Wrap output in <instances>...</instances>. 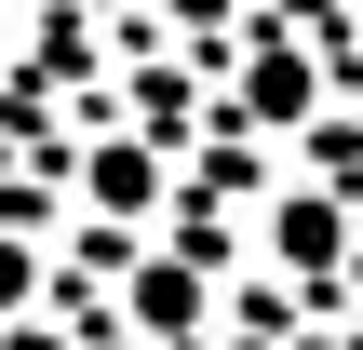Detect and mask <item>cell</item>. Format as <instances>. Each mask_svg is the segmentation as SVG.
I'll return each mask as SVG.
<instances>
[{
  "instance_id": "cell-4",
  "label": "cell",
  "mask_w": 363,
  "mask_h": 350,
  "mask_svg": "<svg viewBox=\"0 0 363 350\" xmlns=\"http://www.w3.org/2000/svg\"><path fill=\"white\" fill-rule=\"evenodd\" d=\"M229 121H242V135H310V121H323V54H310L296 27H256L242 67H229Z\"/></svg>"
},
{
  "instance_id": "cell-1",
  "label": "cell",
  "mask_w": 363,
  "mask_h": 350,
  "mask_svg": "<svg viewBox=\"0 0 363 350\" xmlns=\"http://www.w3.org/2000/svg\"><path fill=\"white\" fill-rule=\"evenodd\" d=\"M256 256H269V283L283 297H350V270H363V216H350V189H269L256 202Z\"/></svg>"
},
{
  "instance_id": "cell-5",
  "label": "cell",
  "mask_w": 363,
  "mask_h": 350,
  "mask_svg": "<svg viewBox=\"0 0 363 350\" xmlns=\"http://www.w3.org/2000/svg\"><path fill=\"white\" fill-rule=\"evenodd\" d=\"M40 297H54V256L27 216H0V324H40Z\"/></svg>"
},
{
  "instance_id": "cell-3",
  "label": "cell",
  "mask_w": 363,
  "mask_h": 350,
  "mask_svg": "<svg viewBox=\"0 0 363 350\" xmlns=\"http://www.w3.org/2000/svg\"><path fill=\"white\" fill-rule=\"evenodd\" d=\"M121 337H135V350H202V337H216V256H202V243L121 256Z\"/></svg>"
},
{
  "instance_id": "cell-2",
  "label": "cell",
  "mask_w": 363,
  "mask_h": 350,
  "mask_svg": "<svg viewBox=\"0 0 363 350\" xmlns=\"http://www.w3.org/2000/svg\"><path fill=\"white\" fill-rule=\"evenodd\" d=\"M67 202H81L94 229H148V216H175V148L135 135V121H108V135L67 148Z\"/></svg>"
},
{
  "instance_id": "cell-7",
  "label": "cell",
  "mask_w": 363,
  "mask_h": 350,
  "mask_svg": "<svg viewBox=\"0 0 363 350\" xmlns=\"http://www.w3.org/2000/svg\"><path fill=\"white\" fill-rule=\"evenodd\" d=\"M337 350H363V324H350V337H337Z\"/></svg>"
},
{
  "instance_id": "cell-6",
  "label": "cell",
  "mask_w": 363,
  "mask_h": 350,
  "mask_svg": "<svg viewBox=\"0 0 363 350\" xmlns=\"http://www.w3.org/2000/svg\"><path fill=\"white\" fill-rule=\"evenodd\" d=\"M67 13H81V27H94V13H135V0H67Z\"/></svg>"
}]
</instances>
